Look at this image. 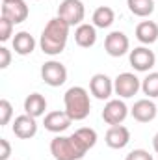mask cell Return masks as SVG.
<instances>
[{
  "instance_id": "6da1fadb",
  "label": "cell",
  "mask_w": 158,
  "mask_h": 160,
  "mask_svg": "<svg viewBox=\"0 0 158 160\" xmlns=\"http://www.w3.org/2000/svg\"><path fill=\"white\" fill-rule=\"evenodd\" d=\"M69 30L71 26L62 19V17H54L50 19L43 32H41L39 38V47L41 50L48 56H58L65 50V45H67V39H69Z\"/></svg>"
},
{
  "instance_id": "7a4b0ae2",
  "label": "cell",
  "mask_w": 158,
  "mask_h": 160,
  "mask_svg": "<svg viewBox=\"0 0 158 160\" xmlns=\"http://www.w3.org/2000/svg\"><path fill=\"white\" fill-rule=\"evenodd\" d=\"M63 104H65V112L69 114V118L73 121H84L91 112L89 93L82 86H73L65 91Z\"/></svg>"
},
{
  "instance_id": "3957f363",
  "label": "cell",
  "mask_w": 158,
  "mask_h": 160,
  "mask_svg": "<svg viewBox=\"0 0 158 160\" xmlns=\"http://www.w3.org/2000/svg\"><path fill=\"white\" fill-rule=\"evenodd\" d=\"M50 153L54 160H80L87 149L73 132L71 136H56L50 142Z\"/></svg>"
},
{
  "instance_id": "277c9868",
  "label": "cell",
  "mask_w": 158,
  "mask_h": 160,
  "mask_svg": "<svg viewBox=\"0 0 158 160\" xmlns=\"http://www.w3.org/2000/svg\"><path fill=\"white\" fill-rule=\"evenodd\" d=\"M58 17H62L69 26H80L86 17L82 0H63L58 8Z\"/></svg>"
},
{
  "instance_id": "5b68a950",
  "label": "cell",
  "mask_w": 158,
  "mask_h": 160,
  "mask_svg": "<svg viewBox=\"0 0 158 160\" xmlns=\"http://www.w3.org/2000/svg\"><path fill=\"white\" fill-rule=\"evenodd\" d=\"M41 78L50 88H60L67 80V69L62 62H56V60L45 62L41 67Z\"/></svg>"
},
{
  "instance_id": "8992f818",
  "label": "cell",
  "mask_w": 158,
  "mask_h": 160,
  "mask_svg": "<svg viewBox=\"0 0 158 160\" xmlns=\"http://www.w3.org/2000/svg\"><path fill=\"white\" fill-rule=\"evenodd\" d=\"M141 89V80L134 73H121L114 80V91L121 99H130Z\"/></svg>"
},
{
  "instance_id": "52a82bcc",
  "label": "cell",
  "mask_w": 158,
  "mask_h": 160,
  "mask_svg": "<svg viewBox=\"0 0 158 160\" xmlns=\"http://www.w3.org/2000/svg\"><path fill=\"white\" fill-rule=\"evenodd\" d=\"M128 62H130V65H132L136 71H140V73H147L149 69L155 67V63H156V56H155V52H153L151 48H147V47H136L134 50H130V54H128Z\"/></svg>"
},
{
  "instance_id": "ba28073f",
  "label": "cell",
  "mask_w": 158,
  "mask_h": 160,
  "mask_svg": "<svg viewBox=\"0 0 158 160\" xmlns=\"http://www.w3.org/2000/svg\"><path fill=\"white\" fill-rule=\"evenodd\" d=\"M128 48H130V41L126 38V34L125 32H110L108 36H106V39H104V50H106V54L108 56H112V58H121V56H125L126 52H128Z\"/></svg>"
},
{
  "instance_id": "9c48e42d",
  "label": "cell",
  "mask_w": 158,
  "mask_h": 160,
  "mask_svg": "<svg viewBox=\"0 0 158 160\" xmlns=\"http://www.w3.org/2000/svg\"><path fill=\"white\" fill-rule=\"evenodd\" d=\"M89 91H91V95L95 99L106 101L114 93V80L110 78L108 75H104V73H97L89 80Z\"/></svg>"
},
{
  "instance_id": "30bf717a",
  "label": "cell",
  "mask_w": 158,
  "mask_h": 160,
  "mask_svg": "<svg viewBox=\"0 0 158 160\" xmlns=\"http://www.w3.org/2000/svg\"><path fill=\"white\" fill-rule=\"evenodd\" d=\"M126 116H128V108H126V104L121 99H110L106 102L104 110H102V119L106 121L110 127L121 125L126 119Z\"/></svg>"
},
{
  "instance_id": "8fae6325",
  "label": "cell",
  "mask_w": 158,
  "mask_h": 160,
  "mask_svg": "<svg viewBox=\"0 0 158 160\" xmlns=\"http://www.w3.org/2000/svg\"><path fill=\"white\" fill-rule=\"evenodd\" d=\"M71 123H73V119L69 118V114H67L65 110L48 112V114L45 116V121H43L45 128H47L48 132H54V134H62L63 130H67V128L71 127Z\"/></svg>"
},
{
  "instance_id": "7c38bea8",
  "label": "cell",
  "mask_w": 158,
  "mask_h": 160,
  "mask_svg": "<svg viewBox=\"0 0 158 160\" xmlns=\"http://www.w3.org/2000/svg\"><path fill=\"white\" fill-rule=\"evenodd\" d=\"M13 134L21 140H30L37 134V123H36V118L28 116V114H22L19 118H15L13 121V127H11Z\"/></svg>"
},
{
  "instance_id": "4fadbf2b",
  "label": "cell",
  "mask_w": 158,
  "mask_h": 160,
  "mask_svg": "<svg viewBox=\"0 0 158 160\" xmlns=\"http://www.w3.org/2000/svg\"><path fill=\"white\" fill-rule=\"evenodd\" d=\"M156 104L147 97V99H140V101H136L134 102V106L130 108V114H132V118L136 121H140V123H149V121H153L156 118Z\"/></svg>"
},
{
  "instance_id": "5bb4252c",
  "label": "cell",
  "mask_w": 158,
  "mask_h": 160,
  "mask_svg": "<svg viewBox=\"0 0 158 160\" xmlns=\"http://www.w3.org/2000/svg\"><path fill=\"white\" fill-rule=\"evenodd\" d=\"M104 142L110 149H123L130 142V130L123 125H114V127L108 128V132L104 136Z\"/></svg>"
},
{
  "instance_id": "9a60e30c",
  "label": "cell",
  "mask_w": 158,
  "mask_h": 160,
  "mask_svg": "<svg viewBox=\"0 0 158 160\" xmlns=\"http://www.w3.org/2000/svg\"><path fill=\"white\" fill-rule=\"evenodd\" d=\"M2 17L9 19L13 24H21L28 19V6L24 0L21 2H4L2 4Z\"/></svg>"
},
{
  "instance_id": "2e32d148",
  "label": "cell",
  "mask_w": 158,
  "mask_h": 160,
  "mask_svg": "<svg viewBox=\"0 0 158 160\" xmlns=\"http://www.w3.org/2000/svg\"><path fill=\"white\" fill-rule=\"evenodd\" d=\"M75 41L82 48L93 47L97 43V30H95V26L87 24V22H82L80 26H77V30H75Z\"/></svg>"
},
{
  "instance_id": "e0dca14e",
  "label": "cell",
  "mask_w": 158,
  "mask_h": 160,
  "mask_svg": "<svg viewBox=\"0 0 158 160\" xmlns=\"http://www.w3.org/2000/svg\"><path fill=\"white\" fill-rule=\"evenodd\" d=\"M45 110H47V99L41 93H30L24 99V114L37 119L41 116H45Z\"/></svg>"
},
{
  "instance_id": "ac0fdd59",
  "label": "cell",
  "mask_w": 158,
  "mask_h": 160,
  "mask_svg": "<svg viewBox=\"0 0 158 160\" xmlns=\"http://www.w3.org/2000/svg\"><path fill=\"white\" fill-rule=\"evenodd\" d=\"M136 38L143 45H153L158 39V24L155 21H141L136 26Z\"/></svg>"
},
{
  "instance_id": "d6986e66",
  "label": "cell",
  "mask_w": 158,
  "mask_h": 160,
  "mask_svg": "<svg viewBox=\"0 0 158 160\" xmlns=\"http://www.w3.org/2000/svg\"><path fill=\"white\" fill-rule=\"evenodd\" d=\"M36 48V39L30 32H19L15 34L13 38V50L19 54V56H28L32 54Z\"/></svg>"
},
{
  "instance_id": "ffe728a7",
  "label": "cell",
  "mask_w": 158,
  "mask_h": 160,
  "mask_svg": "<svg viewBox=\"0 0 158 160\" xmlns=\"http://www.w3.org/2000/svg\"><path fill=\"white\" fill-rule=\"evenodd\" d=\"M116 21V13L110 6H99L93 11V26L95 28H110Z\"/></svg>"
},
{
  "instance_id": "44dd1931",
  "label": "cell",
  "mask_w": 158,
  "mask_h": 160,
  "mask_svg": "<svg viewBox=\"0 0 158 160\" xmlns=\"http://www.w3.org/2000/svg\"><path fill=\"white\" fill-rule=\"evenodd\" d=\"M126 6L136 17H149L155 11V0H126Z\"/></svg>"
},
{
  "instance_id": "7402d4cb",
  "label": "cell",
  "mask_w": 158,
  "mask_h": 160,
  "mask_svg": "<svg viewBox=\"0 0 158 160\" xmlns=\"http://www.w3.org/2000/svg\"><path fill=\"white\" fill-rule=\"evenodd\" d=\"M141 91L149 99H156L158 97V73H149L145 78L141 80Z\"/></svg>"
},
{
  "instance_id": "603a6c76",
  "label": "cell",
  "mask_w": 158,
  "mask_h": 160,
  "mask_svg": "<svg viewBox=\"0 0 158 160\" xmlns=\"http://www.w3.org/2000/svg\"><path fill=\"white\" fill-rule=\"evenodd\" d=\"M75 134H77V138H78L80 142L84 143V147L89 151L91 147H95V143H97V132L93 130V128H89V127H82L78 130H75Z\"/></svg>"
},
{
  "instance_id": "cb8c5ba5",
  "label": "cell",
  "mask_w": 158,
  "mask_h": 160,
  "mask_svg": "<svg viewBox=\"0 0 158 160\" xmlns=\"http://www.w3.org/2000/svg\"><path fill=\"white\" fill-rule=\"evenodd\" d=\"M11 118H13V106L7 99H2L0 101V125L2 127L7 125L11 121Z\"/></svg>"
},
{
  "instance_id": "d4e9b609",
  "label": "cell",
  "mask_w": 158,
  "mask_h": 160,
  "mask_svg": "<svg viewBox=\"0 0 158 160\" xmlns=\"http://www.w3.org/2000/svg\"><path fill=\"white\" fill-rule=\"evenodd\" d=\"M13 26H15V24H13L9 19L0 17V41H2V43H6V41L13 36Z\"/></svg>"
},
{
  "instance_id": "484cf974",
  "label": "cell",
  "mask_w": 158,
  "mask_h": 160,
  "mask_svg": "<svg viewBox=\"0 0 158 160\" xmlns=\"http://www.w3.org/2000/svg\"><path fill=\"white\" fill-rule=\"evenodd\" d=\"M125 160H155V158H153V155H149V151H145V149H134V151H130V153L126 155Z\"/></svg>"
},
{
  "instance_id": "4316f807",
  "label": "cell",
  "mask_w": 158,
  "mask_h": 160,
  "mask_svg": "<svg viewBox=\"0 0 158 160\" xmlns=\"http://www.w3.org/2000/svg\"><path fill=\"white\" fill-rule=\"evenodd\" d=\"M9 63H11V52L6 47H0V69H7Z\"/></svg>"
},
{
  "instance_id": "83f0119b",
  "label": "cell",
  "mask_w": 158,
  "mask_h": 160,
  "mask_svg": "<svg viewBox=\"0 0 158 160\" xmlns=\"http://www.w3.org/2000/svg\"><path fill=\"white\" fill-rule=\"evenodd\" d=\"M9 155H11V145L6 138H2L0 140V160H7Z\"/></svg>"
},
{
  "instance_id": "f1b7e54d",
  "label": "cell",
  "mask_w": 158,
  "mask_h": 160,
  "mask_svg": "<svg viewBox=\"0 0 158 160\" xmlns=\"http://www.w3.org/2000/svg\"><path fill=\"white\" fill-rule=\"evenodd\" d=\"M153 149H155V153L158 155V132L155 134V138H153Z\"/></svg>"
},
{
  "instance_id": "f546056e",
  "label": "cell",
  "mask_w": 158,
  "mask_h": 160,
  "mask_svg": "<svg viewBox=\"0 0 158 160\" xmlns=\"http://www.w3.org/2000/svg\"><path fill=\"white\" fill-rule=\"evenodd\" d=\"M4 2H21V0H2V4H4Z\"/></svg>"
}]
</instances>
